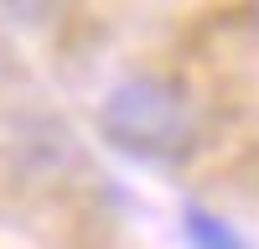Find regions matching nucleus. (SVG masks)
I'll use <instances>...</instances> for the list:
<instances>
[{
    "instance_id": "1",
    "label": "nucleus",
    "mask_w": 259,
    "mask_h": 249,
    "mask_svg": "<svg viewBox=\"0 0 259 249\" xmlns=\"http://www.w3.org/2000/svg\"><path fill=\"white\" fill-rule=\"evenodd\" d=\"M99 135L119 156L145 166H171L197 140V109L192 94L166 73H130L99 104Z\"/></svg>"
},
{
    "instance_id": "2",
    "label": "nucleus",
    "mask_w": 259,
    "mask_h": 249,
    "mask_svg": "<svg viewBox=\"0 0 259 249\" xmlns=\"http://www.w3.org/2000/svg\"><path fill=\"white\" fill-rule=\"evenodd\" d=\"M182 234H187V249H249L244 234L228 218L207 213V208H197V202L182 208Z\"/></svg>"
}]
</instances>
